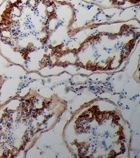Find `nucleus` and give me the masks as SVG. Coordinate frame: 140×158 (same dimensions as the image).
I'll use <instances>...</instances> for the list:
<instances>
[{
	"label": "nucleus",
	"mask_w": 140,
	"mask_h": 158,
	"mask_svg": "<svg viewBox=\"0 0 140 158\" xmlns=\"http://www.w3.org/2000/svg\"><path fill=\"white\" fill-rule=\"evenodd\" d=\"M74 11L52 0H18L0 22V36L31 72L55 68L58 53L70 38Z\"/></svg>",
	"instance_id": "f257e3e1"
},
{
	"label": "nucleus",
	"mask_w": 140,
	"mask_h": 158,
	"mask_svg": "<svg viewBox=\"0 0 140 158\" xmlns=\"http://www.w3.org/2000/svg\"><path fill=\"white\" fill-rule=\"evenodd\" d=\"M74 157H128L131 130L120 108L108 99L91 101L75 112L63 129Z\"/></svg>",
	"instance_id": "f03ea898"
},
{
	"label": "nucleus",
	"mask_w": 140,
	"mask_h": 158,
	"mask_svg": "<svg viewBox=\"0 0 140 158\" xmlns=\"http://www.w3.org/2000/svg\"><path fill=\"white\" fill-rule=\"evenodd\" d=\"M140 39L134 20L86 27L71 34L57 57L55 68H76L81 73L119 69Z\"/></svg>",
	"instance_id": "7ed1b4c3"
},
{
	"label": "nucleus",
	"mask_w": 140,
	"mask_h": 158,
	"mask_svg": "<svg viewBox=\"0 0 140 158\" xmlns=\"http://www.w3.org/2000/svg\"><path fill=\"white\" fill-rule=\"evenodd\" d=\"M67 108L57 96L45 97L35 91L13 100L0 118V156H16L51 129Z\"/></svg>",
	"instance_id": "20e7f679"
}]
</instances>
